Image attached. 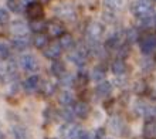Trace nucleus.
I'll return each mask as SVG.
<instances>
[{
	"label": "nucleus",
	"instance_id": "423d86ee",
	"mask_svg": "<svg viewBox=\"0 0 156 139\" xmlns=\"http://www.w3.org/2000/svg\"><path fill=\"white\" fill-rule=\"evenodd\" d=\"M81 132L82 131L80 129V127L73 122H67L60 128V136H61V139H80Z\"/></svg>",
	"mask_w": 156,
	"mask_h": 139
},
{
	"label": "nucleus",
	"instance_id": "f03ea898",
	"mask_svg": "<svg viewBox=\"0 0 156 139\" xmlns=\"http://www.w3.org/2000/svg\"><path fill=\"white\" fill-rule=\"evenodd\" d=\"M104 34V26L98 21H91L88 23L85 29V37L90 44H97L101 40V36Z\"/></svg>",
	"mask_w": 156,
	"mask_h": 139
},
{
	"label": "nucleus",
	"instance_id": "e433bc0d",
	"mask_svg": "<svg viewBox=\"0 0 156 139\" xmlns=\"http://www.w3.org/2000/svg\"><path fill=\"white\" fill-rule=\"evenodd\" d=\"M0 139H4V136H3V132L0 131Z\"/></svg>",
	"mask_w": 156,
	"mask_h": 139
},
{
	"label": "nucleus",
	"instance_id": "9b49d317",
	"mask_svg": "<svg viewBox=\"0 0 156 139\" xmlns=\"http://www.w3.org/2000/svg\"><path fill=\"white\" fill-rule=\"evenodd\" d=\"M88 51L90 50H87L85 47H78L70 53V60L77 66H84V62L87 61V57H88Z\"/></svg>",
	"mask_w": 156,
	"mask_h": 139
},
{
	"label": "nucleus",
	"instance_id": "b1692460",
	"mask_svg": "<svg viewBox=\"0 0 156 139\" xmlns=\"http://www.w3.org/2000/svg\"><path fill=\"white\" fill-rule=\"evenodd\" d=\"M58 101H60V104H62L64 106H70L73 105V102H74V95L71 94L70 91H61L60 92V95H58Z\"/></svg>",
	"mask_w": 156,
	"mask_h": 139
},
{
	"label": "nucleus",
	"instance_id": "0eeeda50",
	"mask_svg": "<svg viewBox=\"0 0 156 139\" xmlns=\"http://www.w3.org/2000/svg\"><path fill=\"white\" fill-rule=\"evenodd\" d=\"M26 14L30 20H41L44 17V9H43V3L40 2H36L34 0L33 3H30L26 6Z\"/></svg>",
	"mask_w": 156,
	"mask_h": 139
},
{
	"label": "nucleus",
	"instance_id": "bb28decb",
	"mask_svg": "<svg viewBox=\"0 0 156 139\" xmlns=\"http://www.w3.org/2000/svg\"><path fill=\"white\" fill-rule=\"evenodd\" d=\"M109 127H111V129L115 132V134H121V132H122V128H123V123L118 116H114V118H111V121H109Z\"/></svg>",
	"mask_w": 156,
	"mask_h": 139
},
{
	"label": "nucleus",
	"instance_id": "dca6fc26",
	"mask_svg": "<svg viewBox=\"0 0 156 139\" xmlns=\"http://www.w3.org/2000/svg\"><path fill=\"white\" fill-rule=\"evenodd\" d=\"M60 45H61V48L62 50H67V51H70V50H73L75 47V41L74 38H73V36L68 33L66 34H62L61 37H60Z\"/></svg>",
	"mask_w": 156,
	"mask_h": 139
},
{
	"label": "nucleus",
	"instance_id": "aec40b11",
	"mask_svg": "<svg viewBox=\"0 0 156 139\" xmlns=\"http://www.w3.org/2000/svg\"><path fill=\"white\" fill-rule=\"evenodd\" d=\"M104 6L112 13L119 12L125 6V0H104Z\"/></svg>",
	"mask_w": 156,
	"mask_h": 139
},
{
	"label": "nucleus",
	"instance_id": "6e6552de",
	"mask_svg": "<svg viewBox=\"0 0 156 139\" xmlns=\"http://www.w3.org/2000/svg\"><path fill=\"white\" fill-rule=\"evenodd\" d=\"M61 45L58 41H48L47 45H45L44 48H43V54H44L47 58L50 60H58L60 55H61Z\"/></svg>",
	"mask_w": 156,
	"mask_h": 139
},
{
	"label": "nucleus",
	"instance_id": "72a5a7b5",
	"mask_svg": "<svg viewBox=\"0 0 156 139\" xmlns=\"http://www.w3.org/2000/svg\"><path fill=\"white\" fill-rule=\"evenodd\" d=\"M144 87H145L144 82H140V81H139V82H136V88H135V91L138 92V94H142V92L145 91Z\"/></svg>",
	"mask_w": 156,
	"mask_h": 139
},
{
	"label": "nucleus",
	"instance_id": "7ed1b4c3",
	"mask_svg": "<svg viewBox=\"0 0 156 139\" xmlns=\"http://www.w3.org/2000/svg\"><path fill=\"white\" fill-rule=\"evenodd\" d=\"M54 14L64 21H74L77 19V10L71 4H60L54 9Z\"/></svg>",
	"mask_w": 156,
	"mask_h": 139
},
{
	"label": "nucleus",
	"instance_id": "393cba45",
	"mask_svg": "<svg viewBox=\"0 0 156 139\" xmlns=\"http://www.w3.org/2000/svg\"><path fill=\"white\" fill-rule=\"evenodd\" d=\"M60 85L61 87H64V88H71V87H74V84H75V77L74 75H71V74H64L62 77H60Z\"/></svg>",
	"mask_w": 156,
	"mask_h": 139
},
{
	"label": "nucleus",
	"instance_id": "20e7f679",
	"mask_svg": "<svg viewBox=\"0 0 156 139\" xmlns=\"http://www.w3.org/2000/svg\"><path fill=\"white\" fill-rule=\"evenodd\" d=\"M139 47L145 55H152L153 53H156V34H146L142 37L139 41Z\"/></svg>",
	"mask_w": 156,
	"mask_h": 139
},
{
	"label": "nucleus",
	"instance_id": "1a4fd4ad",
	"mask_svg": "<svg viewBox=\"0 0 156 139\" xmlns=\"http://www.w3.org/2000/svg\"><path fill=\"white\" fill-rule=\"evenodd\" d=\"M20 66L21 68L27 71V73H36L38 70V61L37 58L31 55V54H24V55H21L20 57Z\"/></svg>",
	"mask_w": 156,
	"mask_h": 139
},
{
	"label": "nucleus",
	"instance_id": "39448f33",
	"mask_svg": "<svg viewBox=\"0 0 156 139\" xmlns=\"http://www.w3.org/2000/svg\"><path fill=\"white\" fill-rule=\"evenodd\" d=\"M45 34L48 37H53V38H57V37H61L62 34H66V27L60 20H50L45 23Z\"/></svg>",
	"mask_w": 156,
	"mask_h": 139
},
{
	"label": "nucleus",
	"instance_id": "6ab92c4d",
	"mask_svg": "<svg viewBox=\"0 0 156 139\" xmlns=\"http://www.w3.org/2000/svg\"><path fill=\"white\" fill-rule=\"evenodd\" d=\"M111 70L115 75H125V73H126V62L123 61L122 58H118L111 64Z\"/></svg>",
	"mask_w": 156,
	"mask_h": 139
},
{
	"label": "nucleus",
	"instance_id": "f704fd0d",
	"mask_svg": "<svg viewBox=\"0 0 156 139\" xmlns=\"http://www.w3.org/2000/svg\"><path fill=\"white\" fill-rule=\"evenodd\" d=\"M153 26H155V27H156V14H155V16H153Z\"/></svg>",
	"mask_w": 156,
	"mask_h": 139
},
{
	"label": "nucleus",
	"instance_id": "f3484780",
	"mask_svg": "<svg viewBox=\"0 0 156 139\" xmlns=\"http://www.w3.org/2000/svg\"><path fill=\"white\" fill-rule=\"evenodd\" d=\"M38 91L41 92V95H44V97H50V95H53L54 91H55V84L51 82V81H48V80L41 81Z\"/></svg>",
	"mask_w": 156,
	"mask_h": 139
},
{
	"label": "nucleus",
	"instance_id": "f257e3e1",
	"mask_svg": "<svg viewBox=\"0 0 156 139\" xmlns=\"http://www.w3.org/2000/svg\"><path fill=\"white\" fill-rule=\"evenodd\" d=\"M132 14L139 19L145 20L148 17L153 16V3L151 0H138L133 6H132Z\"/></svg>",
	"mask_w": 156,
	"mask_h": 139
},
{
	"label": "nucleus",
	"instance_id": "5701e85b",
	"mask_svg": "<svg viewBox=\"0 0 156 139\" xmlns=\"http://www.w3.org/2000/svg\"><path fill=\"white\" fill-rule=\"evenodd\" d=\"M12 44L17 51H24V50L30 45V41L27 37H16V38L12 41Z\"/></svg>",
	"mask_w": 156,
	"mask_h": 139
},
{
	"label": "nucleus",
	"instance_id": "473e14b6",
	"mask_svg": "<svg viewBox=\"0 0 156 139\" xmlns=\"http://www.w3.org/2000/svg\"><path fill=\"white\" fill-rule=\"evenodd\" d=\"M80 139H97V138H95V135L94 134H91V132L82 131L81 135H80Z\"/></svg>",
	"mask_w": 156,
	"mask_h": 139
},
{
	"label": "nucleus",
	"instance_id": "9d476101",
	"mask_svg": "<svg viewBox=\"0 0 156 139\" xmlns=\"http://www.w3.org/2000/svg\"><path fill=\"white\" fill-rule=\"evenodd\" d=\"M9 30H10V33H12L13 36H16V37H26V34L29 33L30 27H29V24H27L26 21L16 20V21H13V23H10Z\"/></svg>",
	"mask_w": 156,
	"mask_h": 139
},
{
	"label": "nucleus",
	"instance_id": "412c9836",
	"mask_svg": "<svg viewBox=\"0 0 156 139\" xmlns=\"http://www.w3.org/2000/svg\"><path fill=\"white\" fill-rule=\"evenodd\" d=\"M48 43V36L44 33H36L33 36V44L34 47H37V48H44L45 45Z\"/></svg>",
	"mask_w": 156,
	"mask_h": 139
},
{
	"label": "nucleus",
	"instance_id": "7c9ffc66",
	"mask_svg": "<svg viewBox=\"0 0 156 139\" xmlns=\"http://www.w3.org/2000/svg\"><path fill=\"white\" fill-rule=\"evenodd\" d=\"M9 55H10V53H9L7 47H4V45L0 44V61H2V60H7Z\"/></svg>",
	"mask_w": 156,
	"mask_h": 139
},
{
	"label": "nucleus",
	"instance_id": "2eb2a0df",
	"mask_svg": "<svg viewBox=\"0 0 156 139\" xmlns=\"http://www.w3.org/2000/svg\"><path fill=\"white\" fill-rule=\"evenodd\" d=\"M111 92H112V84L108 81L99 82L98 85L95 87V94L99 98H108L111 95Z\"/></svg>",
	"mask_w": 156,
	"mask_h": 139
},
{
	"label": "nucleus",
	"instance_id": "a211bd4d",
	"mask_svg": "<svg viewBox=\"0 0 156 139\" xmlns=\"http://www.w3.org/2000/svg\"><path fill=\"white\" fill-rule=\"evenodd\" d=\"M12 135L14 139H30L29 131L23 125H13L12 127Z\"/></svg>",
	"mask_w": 156,
	"mask_h": 139
},
{
	"label": "nucleus",
	"instance_id": "c756f323",
	"mask_svg": "<svg viewBox=\"0 0 156 139\" xmlns=\"http://www.w3.org/2000/svg\"><path fill=\"white\" fill-rule=\"evenodd\" d=\"M10 21V14H9L7 10L4 9H0V24H7Z\"/></svg>",
	"mask_w": 156,
	"mask_h": 139
},
{
	"label": "nucleus",
	"instance_id": "4be33fe9",
	"mask_svg": "<svg viewBox=\"0 0 156 139\" xmlns=\"http://www.w3.org/2000/svg\"><path fill=\"white\" fill-rule=\"evenodd\" d=\"M51 73H53L54 77H62L64 74H66V66H64V62H61L60 60H54L53 64H51Z\"/></svg>",
	"mask_w": 156,
	"mask_h": 139
},
{
	"label": "nucleus",
	"instance_id": "ddd939ff",
	"mask_svg": "<svg viewBox=\"0 0 156 139\" xmlns=\"http://www.w3.org/2000/svg\"><path fill=\"white\" fill-rule=\"evenodd\" d=\"M73 111H74V115L75 116H78V118L81 119H85L88 115H90V105L87 102H84V101H78V102L74 104V108H73Z\"/></svg>",
	"mask_w": 156,
	"mask_h": 139
},
{
	"label": "nucleus",
	"instance_id": "c9c22d12",
	"mask_svg": "<svg viewBox=\"0 0 156 139\" xmlns=\"http://www.w3.org/2000/svg\"><path fill=\"white\" fill-rule=\"evenodd\" d=\"M50 0H40V3H48Z\"/></svg>",
	"mask_w": 156,
	"mask_h": 139
},
{
	"label": "nucleus",
	"instance_id": "f8f14e48",
	"mask_svg": "<svg viewBox=\"0 0 156 139\" xmlns=\"http://www.w3.org/2000/svg\"><path fill=\"white\" fill-rule=\"evenodd\" d=\"M144 138L145 139H156V119L155 118H149L145 121Z\"/></svg>",
	"mask_w": 156,
	"mask_h": 139
},
{
	"label": "nucleus",
	"instance_id": "cd10ccee",
	"mask_svg": "<svg viewBox=\"0 0 156 139\" xmlns=\"http://www.w3.org/2000/svg\"><path fill=\"white\" fill-rule=\"evenodd\" d=\"M7 7L14 13H20L24 6L21 4V0H7Z\"/></svg>",
	"mask_w": 156,
	"mask_h": 139
},
{
	"label": "nucleus",
	"instance_id": "c85d7f7f",
	"mask_svg": "<svg viewBox=\"0 0 156 139\" xmlns=\"http://www.w3.org/2000/svg\"><path fill=\"white\" fill-rule=\"evenodd\" d=\"M92 80H95V81H101V80H104L105 78V70L101 68V67H97V68H94V71H92Z\"/></svg>",
	"mask_w": 156,
	"mask_h": 139
},
{
	"label": "nucleus",
	"instance_id": "a878e982",
	"mask_svg": "<svg viewBox=\"0 0 156 139\" xmlns=\"http://www.w3.org/2000/svg\"><path fill=\"white\" fill-rule=\"evenodd\" d=\"M29 27H30V30H31L34 34L36 33H44L45 21H44V19H41V20H33L31 23H30Z\"/></svg>",
	"mask_w": 156,
	"mask_h": 139
},
{
	"label": "nucleus",
	"instance_id": "2f4dec72",
	"mask_svg": "<svg viewBox=\"0 0 156 139\" xmlns=\"http://www.w3.org/2000/svg\"><path fill=\"white\" fill-rule=\"evenodd\" d=\"M0 80H7V74H6V64L0 61Z\"/></svg>",
	"mask_w": 156,
	"mask_h": 139
},
{
	"label": "nucleus",
	"instance_id": "4468645a",
	"mask_svg": "<svg viewBox=\"0 0 156 139\" xmlns=\"http://www.w3.org/2000/svg\"><path fill=\"white\" fill-rule=\"evenodd\" d=\"M40 77L38 75H30L27 80L24 81V84H23V87H24V90L29 92V94H31V92H34V91H38V88H40Z\"/></svg>",
	"mask_w": 156,
	"mask_h": 139
}]
</instances>
